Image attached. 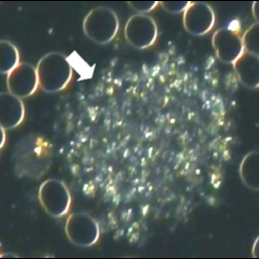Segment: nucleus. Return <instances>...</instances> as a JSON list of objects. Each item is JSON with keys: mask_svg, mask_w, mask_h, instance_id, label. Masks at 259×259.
<instances>
[{"mask_svg": "<svg viewBox=\"0 0 259 259\" xmlns=\"http://www.w3.org/2000/svg\"><path fill=\"white\" fill-rule=\"evenodd\" d=\"M258 5V2H256V10L253 9V15L255 18H256V20H258V7L259 6H257Z\"/></svg>", "mask_w": 259, "mask_h": 259, "instance_id": "obj_16", "label": "nucleus"}, {"mask_svg": "<svg viewBox=\"0 0 259 259\" xmlns=\"http://www.w3.org/2000/svg\"><path fill=\"white\" fill-rule=\"evenodd\" d=\"M212 44L217 58L224 63L233 64L244 53L241 36L229 27H222L216 30L212 35Z\"/></svg>", "mask_w": 259, "mask_h": 259, "instance_id": "obj_8", "label": "nucleus"}, {"mask_svg": "<svg viewBox=\"0 0 259 259\" xmlns=\"http://www.w3.org/2000/svg\"><path fill=\"white\" fill-rule=\"evenodd\" d=\"M1 50V74H8L19 64V52L15 45L6 40L0 42Z\"/></svg>", "mask_w": 259, "mask_h": 259, "instance_id": "obj_12", "label": "nucleus"}, {"mask_svg": "<svg viewBox=\"0 0 259 259\" xmlns=\"http://www.w3.org/2000/svg\"><path fill=\"white\" fill-rule=\"evenodd\" d=\"M244 51L259 56V24H252L242 37Z\"/></svg>", "mask_w": 259, "mask_h": 259, "instance_id": "obj_13", "label": "nucleus"}, {"mask_svg": "<svg viewBox=\"0 0 259 259\" xmlns=\"http://www.w3.org/2000/svg\"><path fill=\"white\" fill-rule=\"evenodd\" d=\"M183 18L186 31L194 36H201L211 31L216 21L214 11L206 2H190L183 12Z\"/></svg>", "mask_w": 259, "mask_h": 259, "instance_id": "obj_6", "label": "nucleus"}, {"mask_svg": "<svg viewBox=\"0 0 259 259\" xmlns=\"http://www.w3.org/2000/svg\"><path fill=\"white\" fill-rule=\"evenodd\" d=\"M68 239L80 247H89L100 238V227L97 221L84 212L71 214L65 226Z\"/></svg>", "mask_w": 259, "mask_h": 259, "instance_id": "obj_5", "label": "nucleus"}, {"mask_svg": "<svg viewBox=\"0 0 259 259\" xmlns=\"http://www.w3.org/2000/svg\"><path fill=\"white\" fill-rule=\"evenodd\" d=\"M157 25L152 17L147 14L132 16L124 27L127 42L135 49L144 50L154 45L157 38Z\"/></svg>", "mask_w": 259, "mask_h": 259, "instance_id": "obj_4", "label": "nucleus"}, {"mask_svg": "<svg viewBox=\"0 0 259 259\" xmlns=\"http://www.w3.org/2000/svg\"><path fill=\"white\" fill-rule=\"evenodd\" d=\"M119 29L116 12L108 6H97L85 15L83 30L87 37L100 45H107L115 38Z\"/></svg>", "mask_w": 259, "mask_h": 259, "instance_id": "obj_2", "label": "nucleus"}, {"mask_svg": "<svg viewBox=\"0 0 259 259\" xmlns=\"http://www.w3.org/2000/svg\"><path fill=\"white\" fill-rule=\"evenodd\" d=\"M239 81L248 89H254L258 87L259 56L244 51L241 56L233 63Z\"/></svg>", "mask_w": 259, "mask_h": 259, "instance_id": "obj_10", "label": "nucleus"}, {"mask_svg": "<svg viewBox=\"0 0 259 259\" xmlns=\"http://www.w3.org/2000/svg\"><path fill=\"white\" fill-rule=\"evenodd\" d=\"M189 3L188 1H163L161 2V5L166 12L176 14L184 12Z\"/></svg>", "mask_w": 259, "mask_h": 259, "instance_id": "obj_15", "label": "nucleus"}, {"mask_svg": "<svg viewBox=\"0 0 259 259\" xmlns=\"http://www.w3.org/2000/svg\"><path fill=\"white\" fill-rule=\"evenodd\" d=\"M6 85L10 93L17 97L20 99L29 97L38 88L36 68L26 62L19 63L7 74Z\"/></svg>", "mask_w": 259, "mask_h": 259, "instance_id": "obj_7", "label": "nucleus"}, {"mask_svg": "<svg viewBox=\"0 0 259 259\" xmlns=\"http://www.w3.org/2000/svg\"><path fill=\"white\" fill-rule=\"evenodd\" d=\"M39 200L45 212L55 218L67 214L70 208V193L61 180L49 179L41 183Z\"/></svg>", "mask_w": 259, "mask_h": 259, "instance_id": "obj_3", "label": "nucleus"}, {"mask_svg": "<svg viewBox=\"0 0 259 259\" xmlns=\"http://www.w3.org/2000/svg\"><path fill=\"white\" fill-rule=\"evenodd\" d=\"M36 72L39 85L47 93L63 90L70 82L73 74L68 57L59 52H50L42 56Z\"/></svg>", "mask_w": 259, "mask_h": 259, "instance_id": "obj_1", "label": "nucleus"}, {"mask_svg": "<svg viewBox=\"0 0 259 259\" xmlns=\"http://www.w3.org/2000/svg\"><path fill=\"white\" fill-rule=\"evenodd\" d=\"M128 4L130 7L139 14H145L156 8L159 3L156 1H131Z\"/></svg>", "mask_w": 259, "mask_h": 259, "instance_id": "obj_14", "label": "nucleus"}, {"mask_svg": "<svg viewBox=\"0 0 259 259\" xmlns=\"http://www.w3.org/2000/svg\"><path fill=\"white\" fill-rule=\"evenodd\" d=\"M239 175L242 182L248 189L258 191L259 152L252 150L245 155L239 167Z\"/></svg>", "mask_w": 259, "mask_h": 259, "instance_id": "obj_11", "label": "nucleus"}, {"mask_svg": "<svg viewBox=\"0 0 259 259\" xmlns=\"http://www.w3.org/2000/svg\"><path fill=\"white\" fill-rule=\"evenodd\" d=\"M24 106L20 98L10 92L1 94V129H14L24 120Z\"/></svg>", "mask_w": 259, "mask_h": 259, "instance_id": "obj_9", "label": "nucleus"}]
</instances>
